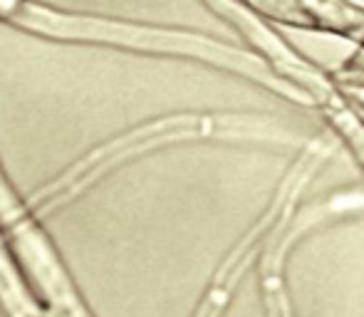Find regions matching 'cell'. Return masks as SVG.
<instances>
[{
    "label": "cell",
    "instance_id": "6da1fadb",
    "mask_svg": "<svg viewBox=\"0 0 364 317\" xmlns=\"http://www.w3.org/2000/svg\"><path fill=\"white\" fill-rule=\"evenodd\" d=\"M0 15L23 25V28H30L43 35H53V38L95 40V43L124 45V48L151 50V53L191 55V58L206 60V63L248 75L255 82H263V85L273 87V90L283 92V95H288L297 102H302L300 97H305L302 90L290 87L288 82H280L258 58L240 53L235 48H228V45H218L208 38H201V35L146 28V25L114 23V20L85 18V15H68L60 13V10L43 8L38 3H30V0H0Z\"/></svg>",
    "mask_w": 364,
    "mask_h": 317
},
{
    "label": "cell",
    "instance_id": "7a4b0ae2",
    "mask_svg": "<svg viewBox=\"0 0 364 317\" xmlns=\"http://www.w3.org/2000/svg\"><path fill=\"white\" fill-rule=\"evenodd\" d=\"M245 3L255 5L275 18L290 20V23H310V15H307L302 0H245Z\"/></svg>",
    "mask_w": 364,
    "mask_h": 317
}]
</instances>
